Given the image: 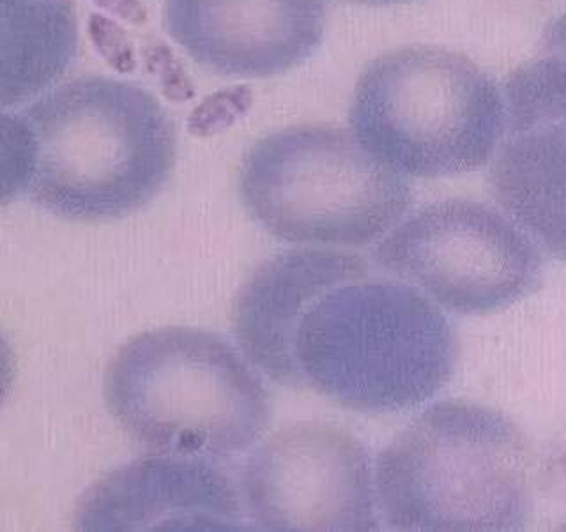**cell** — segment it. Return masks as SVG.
<instances>
[{
    "mask_svg": "<svg viewBox=\"0 0 566 532\" xmlns=\"http://www.w3.org/2000/svg\"><path fill=\"white\" fill-rule=\"evenodd\" d=\"M239 193L276 240L354 248L376 243L412 204L409 178L377 160L349 129L291 126L244 155Z\"/></svg>",
    "mask_w": 566,
    "mask_h": 532,
    "instance_id": "cell-6",
    "label": "cell"
},
{
    "mask_svg": "<svg viewBox=\"0 0 566 532\" xmlns=\"http://www.w3.org/2000/svg\"><path fill=\"white\" fill-rule=\"evenodd\" d=\"M164 29L197 66L226 78H270L323 43L324 0H164Z\"/></svg>",
    "mask_w": 566,
    "mask_h": 532,
    "instance_id": "cell-10",
    "label": "cell"
},
{
    "mask_svg": "<svg viewBox=\"0 0 566 532\" xmlns=\"http://www.w3.org/2000/svg\"><path fill=\"white\" fill-rule=\"evenodd\" d=\"M342 2H350V4L389 6L402 4V2H409V0H342Z\"/></svg>",
    "mask_w": 566,
    "mask_h": 532,
    "instance_id": "cell-17",
    "label": "cell"
},
{
    "mask_svg": "<svg viewBox=\"0 0 566 532\" xmlns=\"http://www.w3.org/2000/svg\"><path fill=\"white\" fill-rule=\"evenodd\" d=\"M350 131L406 178H450L491 163L506 123L500 85L471 58L407 46L359 76Z\"/></svg>",
    "mask_w": 566,
    "mask_h": 532,
    "instance_id": "cell-5",
    "label": "cell"
},
{
    "mask_svg": "<svg viewBox=\"0 0 566 532\" xmlns=\"http://www.w3.org/2000/svg\"><path fill=\"white\" fill-rule=\"evenodd\" d=\"M252 366L212 331L150 329L106 364L103 398L117 425L150 453L235 457L273 419L270 393Z\"/></svg>",
    "mask_w": 566,
    "mask_h": 532,
    "instance_id": "cell-3",
    "label": "cell"
},
{
    "mask_svg": "<svg viewBox=\"0 0 566 532\" xmlns=\"http://www.w3.org/2000/svg\"><path fill=\"white\" fill-rule=\"evenodd\" d=\"M87 36L94 52L112 72L129 75L137 70V54L132 38L117 20L102 13L88 14Z\"/></svg>",
    "mask_w": 566,
    "mask_h": 532,
    "instance_id": "cell-15",
    "label": "cell"
},
{
    "mask_svg": "<svg viewBox=\"0 0 566 532\" xmlns=\"http://www.w3.org/2000/svg\"><path fill=\"white\" fill-rule=\"evenodd\" d=\"M174 120L137 82L76 76L2 111L4 200L105 222L137 213L176 167Z\"/></svg>",
    "mask_w": 566,
    "mask_h": 532,
    "instance_id": "cell-2",
    "label": "cell"
},
{
    "mask_svg": "<svg viewBox=\"0 0 566 532\" xmlns=\"http://www.w3.org/2000/svg\"><path fill=\"white\" fill-rule=\"evenodd\" d=\"M99 10L129 25H144L149 20V8L144 0H91Z\"/></svg>",
    "mask_w": 566,
    "mask_h": 532,
    "instance_id": "cell-16",
    "label": "cell"
},
{
    "mask_svg": "<svg viewBox=\"0 0 566 532\" xmlns=\"http://www.w3.org/2000/svg\"><path fill=\"white\" fill-rule=\"evenodd\" d=\"M78 52L73 0H2V110L34 102L70 70Z\"/></svg>",
    "mask_w": 566,
    "mask_h": 532,
    "instance_id": "cell-12",
    "label": "cell"
},
{
    "mask_svg": "<svg viewBox=\"0 0 566 532\" xmlns=\"http://www.w3.org/2000/svg\"><path fill=\"white\" fill-rule=\"evenodd\" d=\"M531 449L494 408L444 400L377 457V508L397 531H513L527 522Z\"/></svg>",
    "mask_w": 566,
    "mask_h": 532,
    "instance_id": "cell-4",
    "label": "cell"
},
{
    "mask_svg": "<svg viewBox=\"0 0 566 532\" xmlns=\"http://www.w3.org/2000/svg\"><path fill=\"white\" fill-rule=\"evenodd\" d=\"M253 93L247 85H232L208 94L195 105L186 119L193 137L208 138L232 128L252 108Z\"/></svg>",
    "mask_w": 566,
    "mask_h": 532,
    "instance_id": "cell-13",
    "label": "cell"
},
{
    "mask_svg": "<svg viewBox=\"0 0 566 532\" xmlns=\"http://www.w3.org/2000/svg\"><path fill=\"white\" fill-rule=\"evenodd\" d=\"M80 531H241L234 481L211 458L150 453L96 479L75 508Z\"/></svg>",
    "mask_w": 566,
    "mask_h": 532,
    "instance_id": "cell-11",
    "label": "cell"
},
{
    "mask_svg": "<svg viewBox=\"0 0 566 532\" xmlns=\"http://www.w3.org/2000/svg\"><path fill=\"white\" fill-rule=\"evenodd\" d=\"M503 94L506 123L489 188L539 252L566 262V14L544 54L510 73Z\"/></svg>",
    "mask_w": 566,
    "mask_h": 532,
    "instance_id": "cell-9",
    "label": "cell"
},
{
    "mask_svg": "<svg viewBox=\"0 0 566 532\" xmlns=\"http://www.w3.org/2000/svg\"><path fill=\"white\" fill-rule=\"evenodd\" d=\"M542 255L501 209L451 199L409 214L380 241L374 260L442 310L485 316L535 289Z\"/></svg>",
    "mask_w": 566,
    "mask_h": 532,
    "instance_id": "cell-7",
    "label": "cell"
},
{
    "mask_svg": "<svg viewBox=\"0 0 566 532\" xmlns=\"http://www.w3.org/2000/svg\"><path fill=\"white\" fill-rule=\"evenodd\" d=\"M232 326L248 361L271 381L356 413L429 402L459 358L455 331L432 299L336 249L268 258L239 289Z\"/></svg>",
    "mask_w": 566,
    "mask_h": 532,
    "instance_id": "cell-1",
    "label": "cell"
},
{
    "mask_svg": "<svg viewBox=\"0 0 566 532\" xmlns=\"http://www.w3.org/2000/svg\"><path fill=\"white\" fill-rule=\"evenodd\" d=\"M244 506L264 531H377L370 455L350 432L296 423L248 457Z\"/></svg>",
    "mask_w": 566,
    "mask_h": 532,
    "instance_id": "cell-8",
    "label": "cell"
},
{
    "mask_svg": "<svg viewBox=\"0 0 566 532\" xmlns=\"http://www.w3.org/2000/svg\"><path fill=\"white\" fill-rule=\"evenodd\" d=\"M142 64L155 78L159 93L167 102L181 105L197 96L193 81L186 72L185 64L177 57L172 46H168L165 41H147L146 45L142 46Z\"/></svg>",
    "mask_w": 566,
    "mask_h": 532,
    "instance_id": "cell-14",
    "label": "cell"
}]
</instances>
